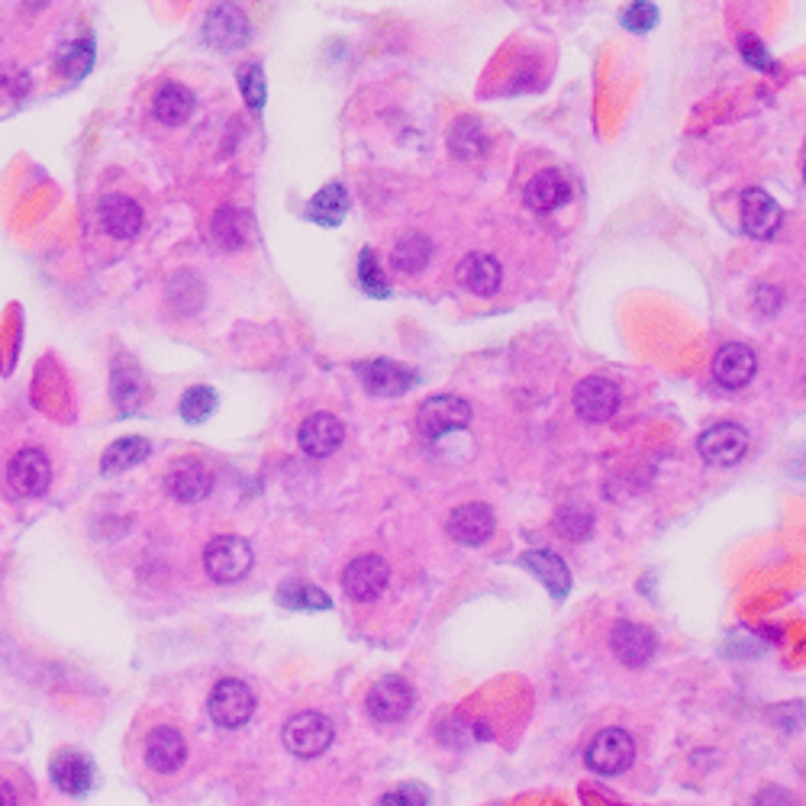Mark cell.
Segmentation results:
<instances>
[{
	"label": "cell",
	"mask_w": 806,
	"mask_h": 806,
	"mask_svg": "<svg viewBox=\"0 0 806 806\" xmlns=\"http://www.w3.org/2000/svg\"><path fill=\"white\" fill-rule=\"evenodd\" d=\"M204 568L216 584L243 581L252 568V549L239 536H216L204 552Z\"/></svg>",
	"instance_id": "1"
},
{
	"label": "cell",
	"mask_w": 806,
	"mask_h": 806,
	"mask_svg": "<svg viewBox=\"0 0 806 806\" xmlns=\"http://www.w3.org/2000/svg\"><path fill=\"white\" fill-rule=\"evenodd\" d=\"M468 423H471V407L462 397L439 394L423 400V407L417 410V429L426 439H442L455 429H465Z\"/></svg>",
	"instance_id": "2"
},
{
	"label": "cell",
	"mask_w": 806,
	"mask_h": 806,
	"mask_svg": "<svg viewBox=\"0 0 806 806\" xmlns=\"http://www.w3.org/2000/svg\"><path fill=\"white\" fill-rule=\"evenodd\" d=\"M284 745L298 759H316L333 745V722L323 713H298L284 726Z\"/></svg>",
	"instance_id": "3"
},
{
	"label": "cell",
	"mask_w": 806,
	"mask_h": 806,
	"mask_svg": "<svg viewBox=\"0 0 806 806\" xmlns=\"http://www.w3.org/2000/svg\"><path fill=\"white\" fill-rule=\"evenodd\" d=\"M390 581V568L381 555H358L355 561H348V568L342 571V588L345 594L358 603H372L387 591Z\"/></svg>",
	"instance_id": "4"
},
{
	"label": "cell",
	"mask_w": 806,
	"mask_h": 806,
	"mask_svg": "<svg viewBox=\"0 0 806 806\" xmlns=\"http://www.w3.org/2000/svg\"><path fill=\"white\" fill-rule=\"evenodd\" d=\"M365 710L375 722H400L413 710V687L404 678H381L365 697Z\"/></svg>",
	"instance_id": "5"
},
{
	"label": "cell",
	"mask_w": 806,
	"mask_h": 806,
	"mask_svg": "<svg viewBox=\"0 0 806 806\" xmlns=\"http://www.w3.org/2000/svg\"><path fill=\"white\" fill-rule=\"evenodd\" d=\"M636 759V742L626 729H603L588 749V764L597 774H623Z\"/></svg>",
	"instance_id": "6"
},
{
	"label": "cell",
	"mask_w": 806,
	"mask_h": 806,
	"mask_svg": "<svg viewBox=\"0 0 806 806\" xmlns=\"http://www.w3.org/2000/svg\"><path fill=\"white\" fill-rule=\"evenodd\" d=\"M252 713H255V697L243 680L226 678L213 687L211 717L216 726H223V729H236V726L252 720Z\"/></svg>",
	"instance_id": "7"
},
{
	"label": "cell",
	"mask_w": 806,
	"mask_h": 806,
	"mask_svg": "<svg viewBox=\"0 0 806 806\" xmlns=\"http://www.w3.org/2000/svg\"><path fill=\"white\" fill-rule=\"evenodd\" d=\"M7 481L20 497H43L52 484V465L40 449H20L10 465H7Z\"/></svg>",
	"instance_id": "8"
},
{
	"label": "cell",
	"mask_w": 806,
	"mask_h": 806,
	"mask_svg": "<svg viewBox=\"0 0 806 806\" xmlns=\"http://www.w3.org/2000/svg\"><path fill=\"white\" fill-rule=\"evenodd\" d=\"M204 40L219 52H236L249 43V20L233 3H216L204 20Z\"/></svg>",
	"instance_id": "9"
},
{
	"label": "cell",
	"mask_w": 806,
	"mask_h": 806,
	"mask_svg": "<svg viewBox=\"0 0 806 806\" xmlns=\"http://www.w3.org/2000/svg\"><path fill=\"white\" fill-rule=\"evenodd\" d=\"M697 449H700V455H703L707 465L729 468L735 465V462H742V455H745V449H749V432L735 423L710 426V429L700 436Z\"/></svg>",
	"instance_id": "10"
},
{
	"label": "cell",
	"mask_w": 806,
	"mask_h": 806,
	"mask_svg": "<svg viewBox=\"0 0 806 806\" xmlns=\"http://www.w3.org/2000/svg\"><path fill=\"white\" fill-rule=\"evenodd\" d=\"M355 375H358V381L368 387V394H375V397H400V394H407L417 384V375L407 365L387 362V358L362 362L355 368Z\"/></svg>",
	"instance_id": "11"
},
{
	"label": "cell",
	"mask_w": 806,
	"mask_h": 806,
	"mask_svg": "<svg viewBox=\"0 0 806 806\" xmlns=\"http://www.w3.org/2000/svg\"><path fill=\"white\" fill-rule=\"evenodd\" d=\"M620 407V387L606 378H584L574 387V410L588 423H606Z\"/></svg>",
	"instance_id": "12"
},
{
	"label": "cell",
	"mask_w": 806,
	"mask_h": 806,
	"mask_svg": "<svg viewBox=\"0 0 806 806\" xmlns=\"http://www.w3.org/2000/svg\"><path fill=\"white\" fill-rule=\"evenodd\" d=\"M165 491L178 504H201L204 497H211L213 491V471L197 459H184L171 468L165 477Z\"/></svg>",
	"instance_id": "13"
},
{
	"label": "cell",
	"mask_w": 806,
	"mask_h": 806,
	"mask_svg": "<svg viewBox=\"0 0 806 806\" xmlns=\"http://www.w3.org/2000/svg\"><path fill=\"white\" fill-rule=\"evenodd\" d=\"M342 439H345V426L333 413H313V417H307L298 432L300 449L310 459H330L342 445Z\"/></svg>",
	"instance_id": "14"
},
{
	"label": "cell",
	"mask_w": 806,
	"mask_h": 806,
	"mask_svg": "<svg viewBox=\"0 0 806 806\" xmlns=\"http://www.w3.org/2000/svg\"><path fill=\"white\" fill-rule=\"evenodd\" d=\"M755 372H759V358H755V352H752L749 345H742V342H729V345H722L720 352H717V358H713V378H717L722 387H729V390L745 387V384L755 378Z\"/></svg>",
	"instance_id": "15"
},
{
	"label": "cell",
	"mask_w": 806,
	"mask_h": 806,
	"mask_svg": "<svg viewBox=\"0 0 806 806\" xmlns=\"http://www.w3.org/2000/svg\"><path fill=\"white\" fill-rule=\"evenodd\" d=\"M610 645L616 652V658L630 668H642L655 658L658 652V638L648 626H636V623H616Z\"/></svg>",
	"instance_id": "16"
},
{
	"label": "cell",
	"mask_w": 806,
	"mask_h": 806,
	"mask_svg": "<svg viewBox=\"0 0 806 806\" xmlns=\"http://www.w3.org/2000/svg\"><path fill=\"white\" fill-rule=\"evenodd\" d=\"M455 278H459V284H462L465 291H471V294H477V298H491V294H497V288H501V281H504V271H501V261H497L494 255L471 252L459 261Z\"/></svg>",
	"instance_id": "17"
},
{
	"label": "cell",
	"mask_w": 806,
	"mask_h": 806,
	"mask_svg": "<svg viewBox=\"0 0 806 806\" xmlns=\"http://www.w3.org/2000/svg\"><path fill=\"white\" fill-rule=\"evenodd\" d=\"M97 216L104 233L114 239H136L142 229V207L123 194H107L97 207Z\"/></svg>",
	"instance_id": "18"
},
{
	"label": "cell",
	"mask_w": 806,
	"mask_h": 806,
	"mask_svg": "<svg viewBox=\"0 0 806 806\" xmlns=\"http://www.w3.org/2000/svg\"><path fill=\"white\" fill-rule=\"evenodd\" d=\"M184 759H187V742H184V735L178 729L159 726V729L149 732V739H146V764L152 771L171 774V771H178L184 764Z\"/></svg>",
	"instance_id": "19"
},
{
	"label": "cell",
	"mask_w": 806,
	"mask_h": 806,
	"mask_svg": "<svg viewBox=\"0 0 806 806\" xmlns=\"http://www.w3.org/2000/svg\"><path fill=\"white\" fill-rule=\"evenodd\" d=\"M449 536L459 546H484L494 536V513L484 504H465L449 516Z\"/></svg>",
	"instance_id": "20"
},
{
	"label": "cell",
	"mask_w": 806,
	"mask_h": 806,
	"mask_svg": "<svg viewBox=\"0 0 806 806\" xmlns=\"http://www.w3.org/2000/svg\"><path fill=\"white\" fill-rule=\"evenodd\" d=\"M526 207L536 213H552L565 207L571 201V184L561 171L546 169L539 171L529 184H526Z\"/></svg>",
	"instance_id": "21"
},
{
	"label": "cell",
	"mask_w": 806,
	"mask_h": 806,
	"mask_svg": "<svg viewBox=\"0 0 806 806\" xmlns=\"http://www.w3.org/2000/svg\"><path fill=\"white\" fill-rule=\"evenodd\" d=\"M49 774H52L55 787L72 797H82L94 784V764L82 752H58L49 764Z\"/></svg>",
	"instance_id": "22"
},
{
	"label": "cell",
	"mask_w": 806,
	"mask_h": 806,
	"mask_svg": "<svg viewBox=\"0 0 806 806\" xmlns=\"http://www.w3.org/2000/svg\"><path fill=\"white\" fill-rule=\"evenodd\" d=\"M781 226V207L759 191V187H749L742 194V229L752 236V239H771Z\"/></svg>",
	"instance_id": "23"
},
{
	"label": "cell",
	"mask_w": 806,
	"mask_h": 806,
	"mask_svg": "<svg viewBox=\"0 0 806 806\" xmlns=\"http://www.w3.org/2000/svg\"><path fill=\"white\" fill-rule=\"evenodd\" d=\"M213 239L219 249H246L255 239V219L249 211L239 207H219L211 223Z\"/></svg>",
	"instance_id": "24"
},
{
	"label": "cell",
	"mask_w": 806,
	"mask_h": 806,
	"mask_svg": "<svg viewBox=\"0 0 806 806\" xmlns=\"http://www.w3.org/2000/svg\"><path fill=\"white\" fill-rule=\"evenodd\" d=\"M194 110H197V97H194V90L178 85V82H169V85L159 87V94H155V100H152V114H155V120L165 123V127H181V123H187V120L194 117Z\"/></svg>",
	"instance_id": "25"
},
{
	"label": "cell",
	"mask_w": 806,
	"mask_h": 806,
	"mask_svg": "<svg viewBox=\"0 0 806 806\" xmlns=\"http://www.w3.org/2000/svg\"><path fill=\"white\" fill-rule=\"evenodd\" d=\"M523 565L549 588V594L555 600H561V597L571 591V574H568V565L552 552H529L523 555Z\"/></svg>",
	"instance_id": "26"
},
{
	"label": "cell",
	"mask_w": 806,
	"mask_h": 806,
	"mask_svg": "<svg viewBox=\"0 0 806 806\" xmlns=\"http://www.w3.org/2000/svg\"><path fill=\"white\" fill-rule=\"evenodd\" d=\"M110 390H114V404L120 407V413H132L142 400V372L136 368V362H129L127 355L114 362Z\"/></svg>",
	"instance_id": "27"
},
{
	"label": "cell",
	"mask_w": 806,
	"mask_h": 806,
	"mask_svg": "<svg viewBox=\"0 0 806 806\" xmlns=\"http://www.w3.org/2000/svg\"><path fill=\"white\" fill-rule=\"evenodd\" d=\"M149 452H152L149 439H142V436H127V439H117V442L104 452L100 468H104L107 474H123V471L136 468L139 462H146Z\"/></svg>",
	"instance_id": "28"
},
{
	"label": "cell",
	"mask_w": 806,
	"mask_h": 806,
	"mask_svg": "<svg viewBox=\"0 0 806 806\" xmlns=\"http://www.w3.org/2000/svg\"><path fill=\"white\" fill-rule=\"evenodd\" d=\"M348 213V191L342 184H330L323 187L310 204H307V216L320 226H340L342 216Z\"/></svg>",
	"instance_id": "29"
},
{
	"label": "cell",
	"mask_w": 806,
	"mask_h": 806,
	"mask_svg": "<svg viewBox=\"0 0 806 806\" xmlns=\"http://www.w3.org/2000/svg\"><path fill=\"white\" fill-rule=\"evenodd\" d=\"M394 265H397V271H404V275H420L426 271V265L432 261V243L426 239L423 233H410V236H404V239H397V246H394Z\"/></svg>",
	"instance_id": "30"
},
{
	"label": "cell",
	"mask_w": 806,
	"mask_h": 806,
	"mask_svg": "<svg viewBox=\"0 0 806 806\" xmlns=\"http://www.w3.org/2000/svg\"><path fill=\"white\" fill-rule=\"evenodd\" d=\"M487 139H484V129L477 120L471 117H462L455 120V127L449 129V149L459 155V159H477L484 152Z\"/></svg>",
	"instance_id": "31"
},
{
	"label": "cell",
	"mask_w": 806,
	"mask_h": 806,
	"mask_svg": "<svg viewBox=\"0 0 806 806\" xmlns=\"http://www.w3.org/2000/svg\"><path fill=\"white\" fill-rule=\"evenodd\" d=\"M94 65V43L90 36L78 40V43H68L58 52V72L68 78V82H82Z\"/></svg>",
	"instance_id": "32"
},
{
	"label": "cell",
	"mask_w": 806,
	"mask_h": 806,
	"mask_svg": "<svg viewBox=\"0 0 806 806\" xmlns=\"http://www.w3.org/2000/svg\"><path fill=\"white\" fill-rule=\"evenodd\" d=\"M278 600H281V606H288V610H330V606H333L330 597L323 594L320 588L303 584V581H288V584H281Z\"/></svg>",
	"instance_id": "33"
},
{
	"label": "cell",
	"mask_w": 806,
	"mask_h": 806,
	"mask_svg": "<svg viewBox=\"0 0 806 806\" xmlns=\"http://www.w3.org/2000/svg\"><path fill=\"white\" fill-rule=\"evenodd\" d=\"M213 410H216V394H213L211 387H191L184 397H181V404H178V413H181V420H187V423H204L207 417H211Z\"/></svg>",
	"instance_id": "34"
},
{
	"label": "cell",
	"mask_w": 806,
	"mask_h": 806,
	"mask_svg": "<svg viewBox=\"0 0 806 806\" xmlns=\"http://www.w3.org/2000/svg\"><path fill=\"white\" fill-rule=\"evenodd\" d=\"M358 281H362V291H368L372 298H387L390 294V284H387V275H384L381 261L372 249L358 255Z\"/></svg>",
	"instance_id": "35"
},
{
	"label": "cell",
	"mask_w": 806,
	"mask_h": 806,
	"mask_svg": "<svg viewBox=\"0 0 806 806\" xmlns=\"http://www.w3.org/2000/svg\"><path fill=\"white\" fill-rule=\"evenodd\" d=\"M555 529H558V536L571 539V542H581V539L591 536V529H594V516H591L588 509L568 507L555 516Z\"/></svg>",
	"instance_id": "36"
},
{
	"label": "cell",
	"mask_w": 806,
	"mask_h": 806,
	"mask_svg": "<svg viewBox=\"0 0 806 806\" xmlns=\"http://www.w3.org/2000/svg\"><path fill=\"white\" fill-rule=\"evenodd\" d=\"M620 23H623L630 33H648V30L658 23V10H655L648 0H633V3L623 10Z\"/></svg>",
	"instance_id": "37"
},
{
	"label": "cell",
	"mask_w": 806,
	"mask_h": 806,
	"mask_svg": "<svg viewBox=\"0 0 806 806\" xmlns=\"http://www.w3.org/2000/svg\"><path fill=\"white\" fill-rule=\"evenodd\" d=\"M239 85H243V97L252 110H261L265 107V72L261 65H243L239 68Z\"/></svg>",
	"instance_id": "38"
},
{
	"label": "cell",
	"mask_w": 806,
	"mask_h": 806,
	"mask_svg": "<svg viewBox=\"0 0 806 806\" xmlns=\"http://www.w3.org/2000/svg\"><path fill=\"white\" fill-rule=\"evenodd\" d=\"M739 49H742V58L752 65V68H759V72H777V65H774V58L767 55V49H764L752 33H745L742 40H739Z\"/></svg>",
	"instance_id": "39"
},
{
	"label": "cell",
	"mask_w": 806,
	"mask_h": 806,
	"mask_svg": "<svg viewBox=\"0 0 806 806\" xmlns=\"http://www.w3.org/2000/svg\"><path fill=\"white\" fill-rule=\"evenodd\" d=\"M378 806H429V797H426L423 787H417V784H404V787L384 794L381 800H378Z\"/></svg>",
	"instance_id": "40"
},
{
	"label": "cell",
	"mask_w": 806,
	"mask_h": 806,
	"mask_svg": "<svg viewBox=\"0 0 806 806\" xmlns=\"http://www.w3.org/2000/svg\"><path fill=\"white\" fill-rule=\"evenodd\" d=\"M774 720L781 722L787 732H794V729H800L806 720L804 707L800 703H787V707H781V710H774Z\"/></svg>",
	"instance_id": "41"
},
{
	"label": "cell",
	"mask_w": 806,
	"mask_h": 806,
	"mask_svg": "<svg viewBox=\"0 0 806 806\" xmlns=\"http://www.w3.org/2000/svg\"><path fill=\"white\" fill-rule=\"evenodd\" d=\"M752 806H794V800H791V794L781 791V787H764L762 794L752 800Z\"/></svg>",
	"instance_id": "42"
},
{
	"label": "cell",
	"mask_w": 806,
	"mask_h": 806,
	"mask_svg": "<svg viewBox=\"0 0 806 806\" xmlns=\"http://www.w3.org/2000/svg\"><path fill=\"white\" fill-rule=\"evenodd\" d=\"M0 806H17V794L3 777H0Z\"/></svg>",
	"instance_id": "43"
},
{
	"label": "cell",
	"mask_w": 806,
	"mask_h": 806,
	"mask_svg": "<svg viewBox=\"0 0 806 806\" xmlns=\"http://www.w3.org/2000/svg\"><path fill=\"white\" fill-rule=\"evenodd\" d=\"M804 181H806V162H804Z\"/></svg>",
	"instance_id": "44"
}]
</instances>
